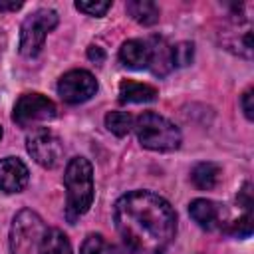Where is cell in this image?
<instances>
[{
    "mask_svg": "<svg viewBox=\"0 0 254 254\" xmlns=\"http://www.w3.org/2000/svg\"><path fill=\"white\" fill-rule=\"evenodd\" d=\"M240 105H242V111H244V115H246V119H254V103H252V87H248L244 93H242V97H240Z\"/></svg>",
    "mask_w": 254,
    "mask_h": 254,
    "instance_id": "obj_23",
    "label": "cell"
},
{
    "mask_svg": "<svg viewBox=\"0 0 254 254\" xmlns=\"http://www.w3.org/2000/svg\"><path fill=\"white\" fill-rule=\"evenodd\" d=\"M28 181H30V171L18 157L0 159V190L10 194L20 192L26 189Z\"/></svg>",
    "mask_w": 254,
    "mask_h": 254,
    "instance_id": "obj_9",
    "label": "cell"
},
{
    "mask_svg": "<svg viewBox=\"0 0 254 254\" xmlns=\"http://www.w3.org/2000/svg\"><path fill=\"white\" fill-rule=\"evenodd\" d=\"M56 103L42 93H24L18 97L12 119L20 127H36L38 123L52 121L56 117Z\"/></svg>",
    "mask_w": 254,
    "mask_h": 254,
    "instance_id": "obj_6",
    "label": "cell"
},
{
    "mask_svg": "<svg viewBox=\"0 0 254 254\" xmlns=\"http://www.w3.org/2000/svg\"><path fill=\"white\" fill-rule=\"evenodd\" d=\"M58 26V12L52 8H40L26 16L20 28V54L34 58L42 52L46 36Z\"/></svg>",
    "mask_w": 254,
    "mask_h": 254,
    "instance_id": "obj_5",
    "label": "cell"
},
{
    "mask_svg": "<svg viewBox=\"0 0 254 254\" xmlns=\"http://www.w3.org/2000/svg\"><path fill=\"white\" fill-rule=\"evenodd\" d=\"M119 62L129 69L149 67V46L141 40H127L119 48Z\"/></svg>",
    "mask_w": 254,
    "mask_h": 254,
    "instance_id": "obj_12",
    "label": "cell"
},
{
    "mask_svg": "<svg viewBox=\"0 0 254 254\" xmlns=\"http://www.w3.org/2000/svg\"><path fill=\"white\" fill-rule=\"evenodd\" d=\"M157 87L133 79H123L119 83V101L121 103H145L157 99Z\"/></svg>",
    "mask_w": 254,
    "mask_h": 254,
    "instance_id": "obj_13",
    "label": "cell"
},
{
    "mask_svg": "<svg viewBox=\"0 0 254 254\" xmlns=\"http://www.w3.org/2000/svg\"><path fill=\"white\" fill-rule=\"evenodd\" d=\"M22 8V2H2L0 0V12H16Z\"/></svg>",
    "mask_w": 254,
    "mask_h": 254,
    "instance_id": "obj_25",
    "label": "cell"
},
{
    "mask_svg": "<svg viewBox=\"0 0 254 254\" xmlns=\"http://www.w3.org/2000/svg\"><path fill=\"white\" fill-rule=\"evenodd\" d=\"M230 232H232L234 236H238V238H248V236L252 234V214L246 212L244 216H240L238 220H234Z\"/></svg>",
    "mask_w": 254,
    "mask_h": 254,
    "instance_id": "obj_21",
    "label": "cell"
},
{
    "mask_svg": "<svg viewBox=\"0 0 254 254\" xmlns=\"http://www.w3.org/2000/svg\"><path fill=\"white\" fill-rule=\"evenodd\" d=\"M75 8H77L79 12H83V14H87V16L101 18V16H105V12L111 8V2H95V0H91V2H81V0H77V2H75Z\"/></svg>",
    "mask_w": 254,
    "mask_h": 254,
    "instance_id": "obj_20",
    "label": "cell"
},
{
    "mask_svg": "<svg viewBox=\"0 0 254 254\" xmlns=\"http://www.w3.org/2000/svg\"><path fill=\"white\" fill-rule=\"evenodd\" d=\"M38 254H71V244L60 228H48L40 242Z\"/></svg>",
    "mask_w": 254,
    "mask_h": 254,
    "instance_id": "obj_16",
    "label": "cell"
},
{
    "mask_svg": "<svg viewBox=\"0 0 254 254\" xmlns=\"http://www.w3.org/2000/svg\"><path fill=\"white\" fill-rule=\"evenodd\" d=\"M171 58H173V67H185L192 62L194 58V46L190 42H179L177 46H171Z\"/></svg>",
    "mask_w": 254,
    "mask_h": 254,
    "instance_id": "obj_19",
    "label": "cell"
},
{
    "mask_svg": "<svg viewBox=\"0 0 254 254\" xmlns=\"http://www.w3.org/2000/svg\"><path fill=\"white\" fill-rule=\"evenodd\" d=\"M97 91V81L87 69H71L58 81V93L65 103H83Z\"/></svg>",
    "mask_w": 254,
    "mask_h": 254,
    "instance_id": "obj_8",
    "label": "cell"
},
{
    "mask_svg": "<svg viewBox=\"0 0 254 254\" xmlns=\"http://www.w3.org/2000/svg\"><path fill=\"white\" fill-rule=\"evenodd\" d=\"M127 14L141 26H153L159 22V6L151 0H131L125 4Z\"/></svg>",
    "mask_w": 254,
    "mask_h": 254,
    "instance_id": "obj_15",
    "label": "cell"
},
{
    "mask_svg": "<svg viewBox=\"0 0 254 254\" xmlns=\"http://www.w3.org/2000/svg\"><path fill=\"white\" fill-rule=\"evenodd\" d=\"M147 46H149V69L155 75H167L173 69L171 46L161 36H153L147 42Z\"/></svg>",
    "mask_w": 254,
    "mask_h": 254,
    "instance_id": "obj_11",
    "label": "cell"
},
{
    "mask_svg": "<svg viewBox=\"0 0 254 254\" xmlns=\"http://www.w3.org/2000/svg\"><path fill=\"white\" fill-rule=\"evenodd\" d=\"M81 254H119V250L107 242L101 234H89L83 242H81Z\"/></svg>",
    "mask_w": 254,
    "mask_h": 254,
    "instance_id": "obj_18",
    "label": "cell"
},
{
    "mask_svg": "<svg viewBox=\"0 0 254 254\" xmlns=\"http://www.w3.org/2000/svg\"><path fill=\"white\" fill-rule=\"evenodd\" d=\"M26 149L30 157L44 169H54L64 157V145L60 137L46 127H38L26 137Z\"/></svg>",
    "mask_w": 254,
    "mask_h": 254,
    "instance_id": "obj_7",
    "label": "cell"
},
{
    "mask_svg": "<svg viewBox=\"0 0 254 254\" xmlns=\"http://www.w3.org/2000/svg\"><path fill=\"white\" fill-rule=\"evenodd\" d=\"M238 204L246 208V212H250L252 208V185L250 183H244V187L238 190V196H236Z\"/></svg>",
    "mask_w": 254,
    "mask_h": 254,
    "instance_id": "obj_22",
    "label": "cell"
},
{
    "mask_svg": "<svg viewBox=\"0 0 254 254\" xmlns=\"http://www.w3.org/2000/svg\"><path fill=\"white\" fill-rule=\"evenodd\" d=\"M133 125L135 117L127 111H109L105 115V127L117 137H125L129 131H133Z\"/></svg>",
    "mask_w": 254,
    "mask_h": 254,
    "instance_id": "obj_17",
    "label": "cell"
},
{
    "mask_svg": "<svg viewBox=\"0 0 254 254\" xmlns=\"http://www.w3.org/2000/svg\"><path fill=\"white\" fill-rule=\"evenodd\" d=\"M87 58H89L93 64H103V62H105V52H103V48H99V46H89V48H87Z\"/></svg>",
    "mask_w": 254,
    "mask_h": 254,
    "instance_id": "obj_24",
    "label": "cell"
},
{
    "mask_svg": "<svg viewBox=\"0 0 254 254\" xmlns=\"http://www.w3.org/2000/svg\"><path fill=\"white\" fill-rule=\"evenodd\" d=\"M0 139H2V127H0Z\"/></svg>",
    "mask_w": 254,
    "mask_h": 254,
    "instance_id": "obj_26",
    "label": "cell"
},
{
    "mask_svg": "<svg viewBox=\"0 0 254 254\" xmlns=\"http://www.w3.org/2000/svg\"><path fill=\"white\" fill-rule=\"evenodd\" d=\"M46 230L48 228L38 212L30 208L20 210L10 228V254H38Z\"/></svg>",
    "mask_w": 254,
    "mask_h": 254,
    "instance_id": "obj_4",
    "label": "cell"
},
{
    "mask_svg": "<svg viewBox=\"0 0 254 254\" xmlns=\"http://www.w3.org/2000/svg\"><path fill=\"white\" fill-rule=\"evenodd\" d=\"M65 185V218L73 224L93 202V169L85 157H73L64 175Z\"/></svg>",
    "mask_w": 254,
    "mask_h": 254,
    "instance_id": "obj_2",
    "label": "cell"
},
{
    "mask_svg": "<svg viewBox=\"0 0 254 254\" xmlns=\"http://www.w3.org/2000/svg\"><path fill=\"white\" fill-rule=\"evenodd\" d=\"M115 228L135 254H163L177 234V214L169 200L151 190H131L113 208Z\"/></svg>",
    "mask_w": 254,
    "mask_h": 254,
    "instance_id": "obj_1",
    "label": "cell"
},
{
    "mask_svg": "<svg viewBox=\"0 0 254 254\" xmlns=\"http://www.w3.org/2000/svg\"><path fill=\"white\" fill-rule=\"evenodd\" d=\"M190 181L200 190H212L220 181V167L210 161L196 163L190 171Z\"/></svg>",
    "mask_w": 254,
    "mask_h": 254,
    "instance_id": "obj_14",
    "label": "cell"
},
{
    "mask_svg": "<svg viewBox=\"0 0 254 254\" xmlns=\"http://www.w3.org/2000/svg\"><path fill=\"white\" fill-rule=\"evenodd\" d=\"M139 143L145 149L151 151H177L181 147V131L179 127L169 121L167 117L155 113V111H143L133 125Z\"/></svg>",
    "mask_w": 254,
    "mask_h": 254,
    "instance_id": "obj_3",
    "label": "cell"
},
{
    "mask_svg": "<svg viewBox=\"0 0 254 254\" xmlns=\"http://www.w3.org/2000/svg\"><path fill=\"white\" fill-rule=\"evenodd\" d=\"M189 214L190 218L204 230H216L224 224V216L226 210L222 208V204L208 200V198H194L189 204Z\"/></svg>",
    "mask_w": 254,
    "mask_h": 254,
    "instance_id": "obj_10",
    "label": "cell"
}]
</instances>
